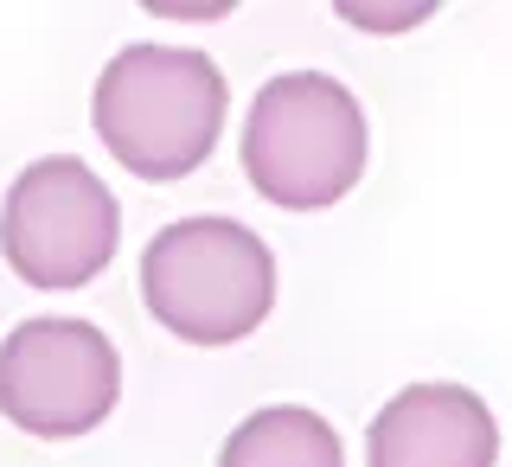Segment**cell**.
<instances>
[{
  "label": "cell",
  "instance_id": "6da1fadb",
  "mask_svg": "<svg viewBox=\"0 0 512 467\" xmlns=\"http://www.w3.org/2000/svg\"><path fill=\"white\" fill-rule=\"evenodd\" d=\"M224 71L186 45H122L103 64L90 116L103 148L141 180H186L205 167L224 128Z\"/></svg>",
  "mask_w": 512,
  "mask_h": 467
},
{
  "label": "cell",
  "instance_id": "7a4b0ae2",
  "mask_svg": "<svg viewBox=\"0 0 512 467\" xmlns=\"http://www.w3.org/2000/svg\"><path fill=\"white\" fill-rule=\"evenodd\" d=\"M141 301L173 340L237 346L276 308V256L237 218H180L141 250Z\"/></svg>",
  "mask_w": 512,
  "mask_h": 467
},
{
  "label": "cell",
  "instance_id": "3957f363",
  "mask_svg": "<svg viewBox=\"0 0 512 467\" xmlns=\"http://www.w3.org/2000/svg\"><path fill=\"white\" fill-rule=\"evenodd\" d=\"M365 109L327 71H282L256 90L244 122V173L282 212H320L365 173Z\"/></svg>",
  "mask_w": 512,
  "mask_h": 467
},
{
  "label": "cell",
  "instance_id": "277c9868",
  "mask_svg": "<svg viewBox=\"0 0 512 467\" xmlns=\"http://www.w3.org/2000/svg\"><path fill=\"white\" fill-rule=\"evenodd\" d=\"M122 244V205L77 154H45L0 205V256L32 288H84Z\"/></svg>",
  "mask_w": 512,
  "mask_h": 467
},
{
  "label": "cell",
  "instance_id": "5b68a950",
  "mask_svg": "<svg viewBox=\"0 0 512 467\" xmlns=\"http://www.w3.org/2000/svg\"><path fill=\"white\" fill-rule=\"evenodd\" d=\"M122 397V359L90 320H26L0 340V416L39 442L90 436Z\"/></svg>",
  "mask_w": 512,
  "mask_h": 467
},
{
  "label": "cell",
  "instance_id": "8992f818",
  "mask_svg": "<svg viewBox=\"0 0 512 467\" xmlns=\"http://www.w3.org/2000/svg\"><path fill=\"white\" fill-rule=\"evenodd\" d=\"M500 423L468 384H410L372 416L365 467H493Z\"/></svg>",
  "mask_w": 512,
  "mask_h": 467
},
{
  "label": "cell",
  "instance_id": "52a82bcc",
  "mask_svg": "<svg viewBox=\"0 0 512 467\" xmlns=\"http://www.w3.org/2000/svg\"><path fill=\"white\" fill-rule=\"evenodd\" d=\"M218 467H346V448L327 416L301 404H269L224 436Z\"/></svg>",
  "mask_w": 512,
  "mask_h": 467
},
{
  "label": "cell",
  "instance_id": "ba28073f",
  "mask_svg": "<svg viewBox=\"0 0 512 467\" xmlns=\"http://www.w3.org/2000/svg\"><path fill=\"white\" fill-rule=\"evenodd\" d=\"M429 0H410V7H359V0H346L340 7V20H352V26H365V32H404V26H416V20H429Z\"/></svg>",
  "mask_w": 512,
  "mask_h": 467
}]
</instances>
